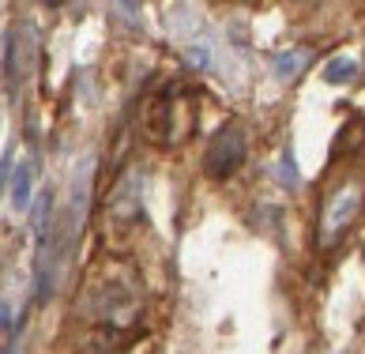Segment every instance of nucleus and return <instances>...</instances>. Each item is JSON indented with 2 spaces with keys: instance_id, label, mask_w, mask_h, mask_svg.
<instances>
[{
  "instance_id": "nucleus-5",
  "label": "nucleus",
  "mask_w": 365,
  "mask_h": 354,
  "mask_svg": "<svg viewBox=\"0 0 365 354\" xmlns=\"http://www.w3.org/2000/svg\"><path fill=\"white\" fill-rule=\"evenodd\" d=\"M350 79H358V61L354 57L328 61V84H350Z\"/></svg>"
},
{
  "instance_id": "nucleus-3",
  "label": "nucleus",
  "mask_w": 365,
  "mask_h": 354,
  "mask_svg": "<svg viewBox=\"0 0 365 354\" xmlns=\"http://www.w3.org/2000/svg\"><path fill=\"white\" fill-rule=\"evenodd\" d=\"M8 166V196H11V208L16 211H26L31 208V193H34V162L31 158H23V162H16V166H11V162H4Z\"/></svg>"
},
{
  "instance_id": "nucleus-6",
  "label": "nucleus",
  "mask_w": 365,
  "mask_h": 354,
  "mask_svg": "<svg viewBox=\"0 0 365 354\" xmlns=\"http://www.w3.org/2000/svg\"><path fill=\"white\" fill-rule=\"evenodd\" d=\"M4 68H8V87L19 84V42H16V31L4 34Z\"/></svg>"
},
{
  "instance_id": "nucleus-7",
  "label": "nucleus",
  "mask_w": 365,
  "mask_h": 354,
  "mask_svg": "<svg viewBox=\"0 0 365 354\" xmlns=\"http://www.w3.org/2000/svg\"><path fill=\"white\" fill-rule=\"evenodd\" d=\"M272 173H275V181H279V185H287V188H294V185H297V173H294V151H290V147L282 151L279 166H275Z\"/></svg>"
},
{
  "instance_id": "nucleus-2",
  "label": "nucleus",
  "mask_w": 365,
  "mask_h": 354,
  "mask_svg": "<svg viewBox=\"0 0 365 354\" xmlns=\"http://www.w3.org/2000/svg\"><path fill=\"white\" fill-rule=\"evenodd\" d=\"M249 158V136L237 121H226V125L215 132V140L204 155V170L211 177H230L234 170H241V162Z\"/></svg>"
},
{
  "instance_id": "nucleus-1",
  "label": "nucleus",
  "mask_w": 365,
  "mask_h": 354,
  "mask_svg": "<svg viewBox=\"0 0 365 354\" xmlns=\"http://www.w3.org/2000/svg\"><path fill=\"white\" fill-rule=\"evenodd\" d=\"M361 203H365V177L361 173H343L339 181L324 193L320 223H317V245L324 253L343 241V234L354 226V219L361 215Z\"/></svg>"
},
{
  "instance_id": "nucleus-4",
  "label": "nucleus",
  "mask_w": 365,
  "mask_h": 354,
  "mask_svg": "<svg viewBox=\"0 0 365 354\" xmlns=\"http://www.w3.org/2000/svg\"><path fill=\"white\" fill-rule=\"evenodd\" d=\"M309 57L313 53L309 49H287V53H275V61H272V68H275V76H282V79H294L302 68L309 64Z\"/></svg>"
}]
</instances>
